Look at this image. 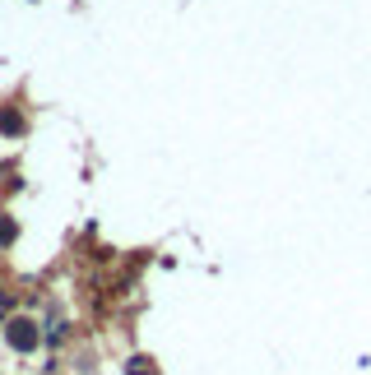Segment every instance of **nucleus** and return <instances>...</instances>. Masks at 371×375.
<instances>
[{"mask_svg": "<svg viewBox=\"0 0 371 375\" xmlns=\"http://www.w3.org/2000/svg\"><path fill=\"white\" fill-rule=\"evenodd\" d=\"M5 343H10L14 352H33L37 343H42V329H37V320H28V315H14V320L5 324Z\"/></svg>", "mask_w": 371, "mask_h": 375, "instance_id": "nucleus-1", "label": "nucleus"}, {"mask_svg": "<svg viewBox=\"0 0 371 375\" xmlns=\"http://www.w3.org/2000/svg\"><path fill=\"white\" fill-rule=\"evenodd\" d=\"M23 130H28L23 111H19V107H0V134H5V139H19Z\"/></svg>", "mask_w": 371, "mask_h": 375, "instance_id": "nucleus-2", "label": "nucleus"}, {"mask_svg": "<svg viewBox=\"0 0 371 375\" xmlns=\"http://www.w3.org/2000/svg\"><path fill=\"white\" fill-rule=\"evenodd\" d=\"M19 241V218L14 213H0V250H10Z\"/></svg>", "mask_w": 371, "mask_h": 375, "instance_id": "nucleus-3", "label": "nucleus"}, {"mask_svg": "<svg viewBox=\"0 0 371 375\" xmlns=\"http://www.w3.org/2000/svg\"><path fill=\"white\" fill-rule=\"evenodd\" d=\"M125 371H130V375H158L153 371V357H130V362H125Z\"/></svg>", "mask_w": 371, "mask_h": 375, "instance_id": "nucleus-4", "label": "nucleus"}]
</instances>
